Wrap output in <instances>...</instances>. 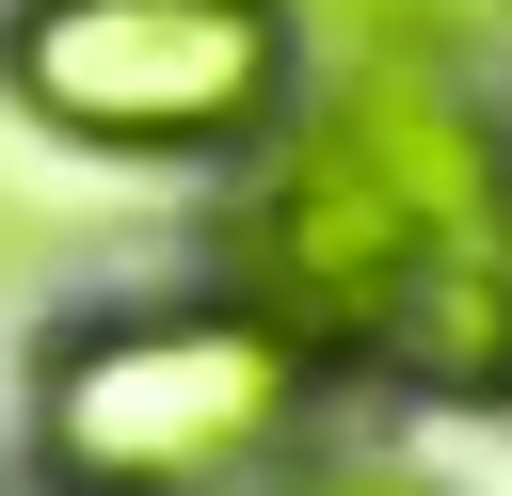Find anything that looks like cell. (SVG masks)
<instances>
[{
    "label": "cell",
    "instance_id": "cell-1",
    "mask_svg": "<svg viewBox=\"0 0 512 496\" xmlns=\"http://www.w3.org/2000/svg\"><path fill=\"white\" fill-rule=\"evenodd\" d=\"M224 288L304 352V368H432V384H480V336H496V256H464L368 144L352 112L304 80L272 112V144L240 160V208H224Z\"/></svg>",
    "mask_w": 512,
    "mask_h": 496
},
{
    "label": "cell",
    "instance_id": "cell-2",
    "mask_svg": "<svg viewBox=\"0 0 512 496\" xmlns=\"http://www.w3.org/2000/svg\"><path fill=\"white\" fill-rule=\"evenodd\" d=\"M320 432V368L240 304H96L32 368V464L48 496H256Z\"/></svg>",
    "mask_w": 512,
    "mask_h": 496
},
{
    "label": "cell",
    "instance_id": "cell-3",
    "mask_svg": "<svg viewBox=\"0 0 512 496\" xmlns=\"http://www.w3.org/2000/svg\"><path fill=\"white\" fill-rule=\"evenodd\" d=\"M0 96L80 160H256L304 96L288 0H16Z\"/></svg>",
    "mask_w": 512,
    "mask_h": 496
},
{
    "label": "cell",
    "instance_id": "cell-4",
    "mask_svg": "<svg viewBox=\"0 0 512 496\" xmlns=\"http://www.w3.org/2000/svg\"><path fill=\"white\" fill-rule=\"evenodd\" d=\"M288 32L336 48V64H432V80H464V64L512 48V0H288Z\"/></svg>",
    "mask_w": 512,
    "mask_h": 496
},
{
    "label": "cell",
    "instance_id": "cell-5",
    "mask_svg": "<svg viewBox=\"0 0 512 496\" xmlns=\"http://www.w3.org/2000/svg\"><path fill=\"white\" fill-rule=\"evenodd\" d=\"M64 240H80V224H64V192H48V176H32L16 144H0V288H32V272L64 256Z\"/></svg>",
    "mask_w": 512,
    "mask_h": 496
},
{
    "label": "cell",
    "instance_id": "cell-6",
    "mask_svg": "<svg viewBox=\"0 0 512 496\" xmlns=\"http://www.w3.org/2000/svg\"><path fill=\"white\" fill-rule=\"evenodd\" d=\"M288 496H448V480H416V464H320V480H288Z\"/></svg>",
    "mask_w": 512,
    "mask_h": 496
},
{
    "label": "cell",
    "instance_id": "cell-7",
    "mask_svg": "<svg viewBox=\"0 0 512 496\" xmlns=\"http://www.w3.org/2000/svg\"><path fill=\"white\" fill-rule=\"evenodd\" d=\"M480 384L512 400V240H496V336H480Z\"/></svg>",
    "mask_w": 512,
    "mask_h": 496
}]
</instances>
